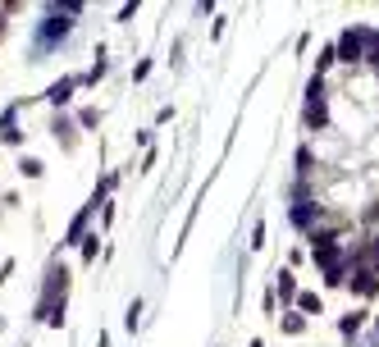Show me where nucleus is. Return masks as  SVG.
Listing matches in <instances>:
<instances>
[{
  "label": "nucleus",
  "instance_id": "16",
  "mask_svg": "<svg viewBox=\"0 0 379 347\" xmlns=\"http://www.w3.org/2000/svg\"><path fill=\"white\" fill-rule=\"evenodd\" d=\"M293 293H297V283H293V274L283 270V274H279V297H293Z\"/></svg>",
  "mask_w": 379,
  "mask_h": 347
},
{
  "label": "nucleus",
  "instance_id": "10",
  "mask_svg": "<svg viewBox=\"0 0 379 347\" xmlns=\"http://www.w3.org/2000/svg\"><path fill=\"white\" fill-rule=\"evenodd\" d=\"M361 325H366V311H352V315H343V320H338V329H343V334H347V338L357 334V329H361Z\"/></svg>",
  "mask_w": 379,
  "mask_h": 347
},
{
  "label": "nucleus",
  "instance_id": "15",
  "mask_svg": "<svg viewBox=\"0 0 379 347\" xmlns=\"http://www.w3.org/2000/svg\"><path fill=\"white\" fill-rule=\"evenodd\" d=\"M78 124H83V128H96V124H101V110H78Z\"/></svg>",
  "mask_w": 379,
  "mask_h": 347
},
{
  "label": "nucleus",
  "instance_id": "14",
  "mask_svg": "<svg viewBox=\"0 0 379 347\" xmlns=\"http://www.w3.org/2000/svg\"><path fill=\"white\" fill-rule=\"evenodd\" d=\"M297 306H302L306 315H320V297H315V293H302V297H297Z\"/></svg>",
  "mask_w": 379,
  "mask_h": 347
},
{
  "label": "nucleus",
  "instance_id": "8",
  "mask_svg": "<svg viewBox=\"0 0 379 347\" xmlns=\"http://www.w3.org/2000/svg\"><path fill=\"white\" fill-rule=\"evenodd\" d=\"M352 288H357V293H366V297L379 293V274H375V270H361L357 279H352Z\"/></svg>",
  "mask_w": 379,
  "mask_h": 347
},
{
  "label": "nucleus",
  "instance_id": "3",
  "mask_svg": "<svg viewBox=\"0 0 379 347\" xmlns=\"http://www.w3.org/2000/svg\"><path fill=\"white\" fill-rule=\"evenodd\" d=\"M306 124H311V128H329L325 83H320V78H311V87H306Z\"/></svg>",
  "mask_w": 379,
  "mask_h": 347
},
{
  "label": "nucleus",
  "instance_id": "20",
  "mask_svg": "<svg viewBox=\"0 0 379 347\" xmlns=\"http://www.w3.org/2000/svg\"><path fill=\"white\" fill-rule=\"evenodd\" d=\"M297 174H311V151H306V146L297 151Z\"/></svg>",
  "mask_w": 379,
  "mask_h": 347
},
{
  "label": "nucleus",
  "instance_id": "1",
  "mask_svg": "<svg viewBox=\"0 0 379 347\" xmlns=\"http://www.w3.org/2000/svg\"><path fill=\"white\" fill-rule=\"evenodd\" d=\"M69 33H74V19L46 5V19L37 23V37H33V51H37V55H46V51H51V46H60V42H65Z\"/></svg>",
  "mask_w": 379,
  "mask_h": 347
},
{
  "label": "nucleus",
  "instance_id": "21",
  "mask_svg": "<svg viewBox=\"0 0 379 347\" xmlns=\"http://www.w3.org/2000/svg\"><path fill=\"white\" fill-rule=\"evenodd\" d=\"M10 270H14V265H10V260H5V265H0V283L10 279Z\"/></svg>",
  "mask_w": 379,
  "mask_h": 347
},
{
  "label": "nucleus",
  "instance_id": "5",
  "mask_svg": "<svg viewBox=\"0 0 379 347\" xmlns=\"http://www.w3.org/2000/svg\"><path fill=\"white\" fill-rule=\"evenodd\" d=\"M78 83H83V78H60V83H51V87H46V101H51V105H69Z\"/></svg>",
  "mask_w": 379,
  "mask_h": 347
},
{
  "label": "nucleus",
  "instance_id": "7",
  "mask_svg": "<svg viewBox=\"0 0 379 347\" xmlns=\"http://www.w3.org/2000/svg\"><path fill=\"white\" fill-rule=\"evenodd\" d=\"M92 210H96V201H87V206L74 215V224H69V233H65V247H69V242H83V233H87V219H92Z\"/></svg>",
  "mask_w": 379,
  "mask_h": 347
},
{
  "label": "nucleus",
  "instance_id": "11",
  "mask_svg": "<svg viewBox=\"0 0 379 347\" xmlns=\"http://www.w3.org/2000/svg\"><path fill=\"white\" fill-rule=\"evenodd\" d=\"M311 215H320V206H311V201H302V206L293 210V224H297V228H306V224H311Z\"/></svg>",
  "mask_w": 379,
  "mask_h": 347
},
{
  "label": "nucleus",
  "instance_id": "24",
  "mask_svg": "<svg viewBox=\"0 0 379 347\" xmlns=\"http://www.w3.org/2000/svg\"><path fill=\"white\" fill-rule=\"evenodd\" d=\"M370 251H375V256H379V233H375V242H370Z\"/></svg>",
  "mask_w": 379,
  "mask_h": 347
},
{
  "label": "nucleus",
  "instance_id": "19",
  "mask_svg": "<svg viewBox=\"0 0 379 347\" xmlns=\"http://www.w3.org/2000/svg\"><path fill=\"white\" fill-rule=\"evenodd\" d=\"M137 315H142V302H137V297H133V306H128V315H124V325H128V329H137Z\"/></svg>",
  "mask_w": 379,
  "mask_h": 347
},
{
  "label": "nucleus",
  "instance_id": "9",
  "mask_svg": "<svg viewBox=\"0 0 379 347\" xmlns=\"http://www.w3.org/2000/svg\"><path fill=\"white\" fill-rule=\"evenodd\" d=\"M19 174H23V178H42L46 164L37 160V155H19Z\"/></svg>",
  "mask_w": 379,
  "mask_h": 347
},
{
  "label": "nucleus",
  "instance_id": "12",
  "mask_svg": "<svg viewBox=\"0 0 379 347\" xmlns=\"http://www.w3.org/2000/svg\"><path fill=\"white\" fill-rule=\"evenodd\" d=\"M51 133H55V137H65V146H74V124H69L65 115H60V119L51 124Z\"/></svg>",
  "mask_w": 379,
  "mask_h": 347
},
{
  "label": "nucleus",
  "instance_id": "23",
  "mask_svg": "<svg viewBox=\"0 0 379 347\" xmlns=\"http://www.w3.org/2000/svg\"><path fill=\"white\" fill-rule=\"evenodd\" d=\"M5 14H10V5H5V10H0V33H5Z\"/></svg>",
  "mask_w": 379,
  "mask_h": 347
},
{
  "label": "nucleus",
  "instance_id": "2",
  "mask_svg": "<svg viewBox=\"0 0 379 347\" xmlns=\"http://www.w3.org/2000/svg\"><path fill=\"white\" fill-rule=\"evenodd\" d=\"M65 288H69V270H65V265H51V270H46L42 302H37V320H51L55 306H65Z\"/></svg>",
  "mask_w": 379,
  "mask_h": 347
},
{
  "label": "nucleus",
  "instance_id": "18",
  "mask_svg": "<svg viewBox=\"0 0 379 347\" xmlns=\"http://www.w3.org/2000/svg\"><path fill=\"white\" fill-rule=\"evenodd\" d=\"M283 329H288V334H302L306 320H302V315H283Z\"/></svg>",
  "mask_w": 379,
  "mask_h": 347
},
{
  "label": "nucleus",
  "instance_id": "13",
  "mask_svg": "<svg viewBox=\"0 0 379 347\" xmlns=\"http://www.w3.org/2000/svg\"><path fill=\"white\" fill-rule=\"evenodd\" d=\"M366 60L379 65V33H375V28H366Z\"/></svg>",
  "mask_w": 379,
  "mask_h": 347
},
{
  "label": "nucleus",
  "instance_id": "17",
  "mask_svg": "<svg viewBox=\"0 0 379 347\" xmlns=\"http://www.w3.org/2000/svg\"><path fill=\"white\" fill-rule=\"evenodd\" d=\"M96 247H101L96 233H87V238H83V260H96Z\"/></svg>",
  "mask_w": 379,
  "mask_h": 347
},
{
  "label": "nucleus",
  "instance_id": "4",
  "mask_svg": "<svg viewBox=\"0 0 379 347\" xmlns=\"http://www.w3.org/2000/svg\"><path fill=\"white\" fill-rule=\"evenodd\" d=\"M334 55H338V65H357V60H366V28L343 33V37H338V46H334Z\"/></svg>",
  "mask_w": 379,
  "mask_h": 347
},
{
  "label": "nucleus",
  "instance_id": "22",
  "mask_svg": "<svg viewBox=\"0 0 379 347\" xmlns=\"http://www.w3.org/2000/svg\"><path fill=\"white\" fill-rule=\"evenodd\" d=\"M366 219H379V201H375V206H370V210H366Z\"/></svg>",
  "mask_w": 379,
  "mask_h": 347
},
{
  "label": "nucleus",
  "instance_id": "6",
  "mask_svg": "<svg viewBox=\"0 0 379 347\" xmlns=\"http://www.w3.org/2000/svg\"><path fill=\"white\" fill-rule=\"evenodd\" d=\"M0 137L10 142V146H19V142H23V133H19V105H10L5 115H0Z\"/></svg>",
  "mask_w": 379,
  "mask_h": 347
}]
</instances>
